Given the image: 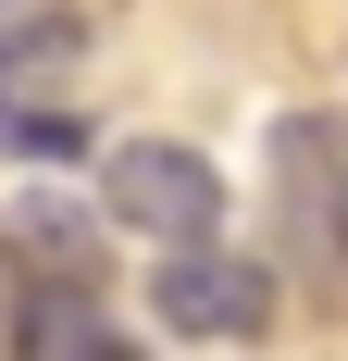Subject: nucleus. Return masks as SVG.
Wrapping results in <instances>:
<instances>
[{
    "label": "nucleus",
    "mask_w": 348,
    "mask_h": 361,
    "mask_svg": "<svg viewBox=\"0 0 348 361\" xmlns=\"http://www.w3.org/2000/svg\"><path fill=\"white\" fill-rule=\"evenodd\" d=\"M274 200H286V250L311 274H348V212H336V125L286 112L274 125Z\"/></svg>",
    "instance_id": "nucleus-3"
},
{
    "label": "nucleus",
    "mask_w": 348,
    "mask_h": 361,
    "mask_svg": "<svg viewBox=\"0 0 348 361\" xmlns=\"http://www.w3.org/2000/svg\"><path fill=\"white\" fill-rule=\"evenodd\" d=\"M336 212H348V125H336Z\"/></svg>",
    "instance_id": "nucleus-7"
},
{
    "label": "nucleus",
    "mask_w": 348,
    "mask_h": 361,
    "mask_svg": "<svg viewBox=\"0 0 348 361\" xmlns=\"http://www.w3.org/2000/svg\"><path fill=\"white\" fill-rule=\"evenodd\" d=\"M112 349V312L87 299V274H25L13 299V361H100Z\"/></svg>",
    "instance_id": "nucleus-4"
},
{
    "label": "nucleus",
    "mask_w": 348,
    "mask_h": 361,
    "mask_svg": "<svg viewBox=\"0 0 348 361\" xmlns=\"http://www.w3.org/2000/svg\"><path fill=\"white\" fill-rule=\"evenodd\" d=\"M13 250H25V274H100V262H87V212L50 200V187L13 212Z\"/></svg>",
    "instance_id": "nucleus-5"
},
{
    "label": "nucleus",
    "mask_w": 348,
    "mask_h": 361,
    "mask_svg": "<svg viewBox=\"0 0 348 361\" xmlns=\"http://www.w3.org/2000/svg\"><path fill=\"white\" fill-rule=\"evenodd\" d=\"M149 312L174 336H261L274 324V274L249 250H211V237H174V262L149 274Z\"/></svg>",
    "instance_id": "nucleus-2"
},
{
    "label": "nucleus",
    "mask_w": 348,
    "mask_h": 361,
    "mask_svg": "<svg viewBox=\"0 0 348 361\" xmlns=\"http://www.w3.org/2000/svg\"><path fill=\"white\" fill-rule=\"evenodd\" d=\"M75 50V13L63 0H0V75H37Z\"/></svg>",
    "instance_id": "nucleus-6"
},
{
    "label": "nucleus",
    "mask_w": 348,
    "mask_h": 361,
    "mask_svg": "<svg viewBox=\"0 0 348 361\" xmlns=\"http://www.w3.org/2000/svg\"><path fill=\"white\" fill-rule=\"evenodd\" d=\"M0 137H13V125H0Z\"/></svg>",
    "instance_id": "nucleus-8"
},
{
    "label": "nucleus",
    "mask_w": 348,
    "mask_h": 361,
    "mask_svg": "<svg viewBox=\"0 0 348 361\" xmlns=\"http://www.w3.org/2000/svg\"><path fill=\"white\" fill-rule=\"evenodd\" d=\"M100 212L174 250V237H211V224H224V175H211L187 137H125L100 162Z\"/></svg>",
    "instance_id": "nucleus-1"
}]
</instances>
